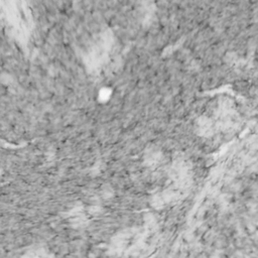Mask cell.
Masks as SVG:
<instances>
[{
  "mask_svg": "<svg viewBox=\"0 0 258 258\" xmlns=\"http://www.w3.org/2000/svg\"><path fill=\"white\" fill-rule=\"evenodd\" d=\"M0 24L11 38L24 43L31 29V16L26 4L17 1H0Z\"/></svg>",
  "mask_w": 258,
  "mask_h": 258,
  "instance_id": "cell-1",
  "label": "cell"
}]
</instances>
